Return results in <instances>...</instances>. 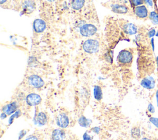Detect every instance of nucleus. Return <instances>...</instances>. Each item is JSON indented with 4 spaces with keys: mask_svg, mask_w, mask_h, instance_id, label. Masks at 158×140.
I'll return each mask as SVG.
<instances>
[{
    "mask_svg": "<svg viewBox=\"0 0 158 140\" xmlns=\"http://www.w3.org/2000/svg\"><path fill=\"white\" fill-rule=\"evenodd\" d=\"M99 49V43L96 39H88L83 44V49L88 53H96Z\"/></svg>",
    "mask_w": 158,
    "mask_h": 140,
    "instance_id": "obj_1",
    "label": "nucleus"
},
{
    "mask_svg": "<svg viewBox=\"0 0 158 140\" xmlns=\"http://www.w3.org/2000/svg\"><path fill=\"white\" fill-rule=\"evenodd\" d=\"M133 56L131 52L128 50H123L120 51L117 56L118 61L123 64H130L132 62Z\"/></svg>",
    "mask_w": 158,
    "mask_h": 140,
    "instance_id": "obj_2",
    "label": "nucleus"
},
{
    "mask_svg": "<svg viewBox=\"0 0 158 140\" xmlns=\"http://www.w3.org/2000/svg\"><path fill=\"white\" fill-rule=\"evenodd\" d=\"M80 34L85 37L93 36L97 32V28L92 24H85L80 28Z\"/></svg>",
    "mask_w": 158,
    "mask_h": 140,
    "instance_id": "obj_3",
    "label": "nucleus"
},
{
    "mask_svg": "<svg viewBox=\"0 0 158 140\" xmlns=\"http://www.w3.org/2000/svg\"><path fill=\"white\" fill-rule=\"evenodd\" d=\"M28 82L30 85L35 88H40L44 85V82L43 79L36 74L30 76L28 78Z\"/></svg>",
    "mask_w": 158,
    "mask_h": 140,
    "instance_id": "obj_4",
    "label": "nucleus"
},
{
    "mask_svg": "<svg viewBox=\"0 0 158 140\" xmlns=\"http://www.w3.org/2000/svg\"><path fill=\"white\" fill-rule=\"evenodd\" d=\"M56 122L57 125L61 128H65L68 126L69 124V119L67 114L65 113H59L56 118Z\"/></svg>",
    "mask_w": 158,
    "mask_h": 140,
    "instance_id": "obj_5",
    "label": "nucleus"
},
{
    "mask_svg": "<svg viewBox=\"0 0 158 140\" xmlns=\"http://www.w3.org/2000/svg\"><path fill=\"white\" fill-rule=\"evenodd\" d=\"M26 103L30 106H35L38 105L41 102V96L35 93L28 94L26 96Z\"/></svg>",
    "mask_w": 158,
    "mask_h": 140,
    "instance_id": "obj_6",
    "label": "nucleus"
},
{
    "mask_svg": "<svg viewBox=\"0 0 158 140\" xmlns=\"http://www.w3.org/2000/svg\"><path fill=\"white\" fill-rule=\"evenodd\" d=\"M19 105L16 101L11 102L2 108V111L6 113L7 115H11L15 112L18 110Z\"/></svg>",
    "mask_w": 158,
    "mask_h": 140,
    "instance_id": "obj_7",
    "label": "nucleus"
},
{
    "mask_svg": "<svg viewBox=\"0 0 158 140\" xmlns=\"http://www.w3.org/2000/svg\"><path fill=\"white\" fill-rule=\"evenodd\" d=\"M140 84L143 88L148 90H151L154 88L156 81L152 76H147L141 80Z\"/></svg>",
    "mask_w": 158,
    "mask_h": 140,
    "instance_id": "obj_8",
    "label": "nucleus"
},
{
    "mask_svg": "<svg viewBox=\"0 0 158 140\" xmlns=\"http://www.w3.org/2000/svg\"><path fill=\"white\" fill-rule=\"evenodd\" d=\"M33 29L36 33H40L43 32L45 30L46 28V24L43 20L38 18L33 21Z\"/></svg>",
    "mask_w": 158,
    "mask_h": 140,
    "instance_id": "obj_9",
    "label": "nucleus"
},
{
    "mask_svg": "<svg viewBox=\"0 0 158 140\" xmlns=\"http://www.w3.org/2000/svg\"><path fill=\"white\" fill-rule=\"evenodd\" d=\"M48 121V117L46 114L43 112H40L35 115L34 123L38 126L44 125Z\"/></svg>",
    "mask_w": 158,
    "mask_h": 140,
    "instance_id": "obj_10",
    "label": "nucleus"
},
{
    "mask_svg": "<svg viewBox=\"0 0 158 140\" xmlns=\"http://www.w3.org/2000/svg\"><path fill=\"white\" fill-rule=\"evenodd\" d=\"M35 9V3L33 0H24L22 4V9L25 14H31Z\"/></svg>",
    "mask_w": 158,
    "mask_h": 140,
    "instance_id": "obj_11",
    "label": "nucleus"
},
{
    "mask_svg": "<svg viewBox=\"0 0 158 140\" xmlns=\"http://www.w3.org/2000/svg\"><path fill=\"white\" fill-rule=\"evenodd\" d=\"M135 15L140 18H145L148 16V10L145 6H137L135 9Z\"/></svg>",
    "mask_w": 158,
    "mask_h": 140,
    "instance_id": "obj_12",
    "label": "nucleus"
},
{
    "mask_svg": "<svg viewBox=\"0 0 158 140\" xmlns=\"http://www.w3.org/2000/svg\"><path fill=\"white\" fill-rule=\"evenodd\" d=\"M65 138V133L62 129H55L51 133V140H64Z\"/></svg>",
    "mask_w": 158,
    "mask_h": 140,
    "instance_id": "obj_13",
    "label": "nucleus"
},
{
    "mask_svg": "<svg viewBox=\"0 0 158 140\" xmlns=\"http://www.w3.org/2000/svg\"><path fill=\"white\" fill-rule=\"evenodd\" d=\"M123 32L128 35H133L137 33V27L133 23H127L123 26Z\"/></svg>",
    "mask_w": 158,
    "mask_h": 140,
    "instance_id": "obj_14",
    "label": "nucleus"
},
{
    "mask_svg": "<svg viewBox=\"0 0 158 140\" xmlns=\"http://www.w3.org/2000/svg\"><path fill=\"white\" fill-rule=\"evenodd\" d=\"M111 9L114 12L120 14H127L128 10V8L126 6L118 4H112L111 6Z\"/></svg>",
    "mask_w": 158,
    "mask_h": 140,
    "instance_id": "obj_15",
    "label": "nucleus"
},
{
    "mask_svg": "<svg viewBox=\"0 0 158 140\" xmlns=\"http://www.w3.org/2000/svg\"><path fill=\"white\" fill-rule=\"evenodd\" d=\"M78 123L80 126L85 128L89 127L91 123V120L87 119L84 115H81L78 120Z\"/></svg>",
    "mask_w": 158,
    "mask_h": 140,
    "instance_id": "obj_16",
    "label": "nucleus"
},
{
    "mask_svg": "<svg viewBox=\"0 0 158 140\" xmlns=\"http://www.w3.org/2000/svg\"><path fill=\"white\" fill-rule=\"evenodd\" d=\"M94 98L97 101H100L102 98V91L100 86L95 85L93 88Z\"/></svg>",
    "mask_w": 158,
    "mask_h": 140,
    "instance_id": "obj_17",
    "label": "nucleus"
},
{
    "mask_svg": "<svg viewBox=\"0 0 158 140\" xmlns=\"http://www.w3.org/2000/svg\"><path fill=\"white\" fill-rule=\"evenodd\" d=\"M85 2V0H72V8L74 10H80L84 6Z\"/></svg>",
    "mask_w": 158,
    "mask_h": 140,
    "instance_id": "obj_18",
    "label": "nucleus"
},
{
    "mask_svg": "<svg viewBox=\"0 0 158 140\" xmlns=\"http://www.w3.org/2000/svg\"><path fill=\"white\" fill-rule=\"evenodd\" d=\"M131 135L132 138L136 140H138L141 137V131L139 127H133L131 130Z\"/></svg>",
    "mask_w": 158,
    "mask_h": 140,
    "instance_id": "obj_19",
    "label": "nucleus"
},
{
    "mask_svg": "<svg viewBox=\"0 0 158 140\" xmlns=\"http://www.w3.org/2000/svg\"><path fill=\"white\" fill-rule=\"evenodd\" d=\"M149 17L154 25H158V14L157 12L154 11L150 12L149 14Z\"/></svg>",
    "mask_w": 158,
    "mask_h": 140,
    "instance_id": "obj_20",
    "label": "nucleus"
},
{
    "mask_svg": "<svg viewBox=\"0 0 158 140\" xmlns=\"http://www.w3.org/2000/svg\"><path fill=\"white\" fill-rule=\"evenodd\" d=\"M21 111H20V110H19V109H18L16 112H15L14 114H12L10 116V117H9V125H10V124H12V122H13V121H14V120L15 119H17V118H18L19 117H20V115H21Z\"/></svg>",
    "mask_w": 158,
    "mask_h": 140,
    "instance_id": "obj_21",
    "label": "nucleus"
},
{
    "mask_svg": "<svg viewBox=\"0 0 158 140\" xmlns=\"http://www.w3.org/2000/svg\"><path fill=\"white\" fill-rule=\"evenodd\" d=\"M149 121L156 126L158 128V118L156 117H151L149 119Z\"/></svg>",
    "mask_w": 158,
    "mask_h": 140,
    "instance_id": "obj_22",
    "label": "nucleus"
},
{
    "mask_svg": "<svg viewBox=\"0 0 158 140\" xmlns=\"http://www.w3.org/2000/svg\"><path fill=\"white\" fill-rule=\"evenodd\" d=\"M131 1H132V2H133V5L135 6H136V7L141 6L144 2L143 0H131Z\"/></svg>",
    "mask_w": 158,
    "mask_h": 140,
    "instance_id": "obj_23",
    "label": "nucleus"
},
{
    "mask_svg": "<svg viewBox=\"0 0 158 140\" xmlns=\"http://www.w3.org/2000/svg\"><path fill=\"white\" fill-rule=\"evenodd\" d=\"M83 140H93V136H91L87 132H85L83 136Z\"/></svg>",
    "mask_w": 158,
    "mask_h": 140,
    "instance_id": "obj_24",
    "label": "nucleus"
},
{
    "mask_svg": "<svg viewBox=\"0 0 158 140\" xmlns=\"http://www.w3.org/2000/svg\"><path fill=\"white\" fill-rule=\"evenodd\" d=\"M148 35L149 37H152L154 35H156V31L154 28H152L151 29L148 33Z\"/></svg>",
    "mask_w": 158,
    "mask_h": 140,
    "instance_id": "obj_25",
    "label": "nucleus"
},
{
    "mask_svg": "<svg viewBox=\"0 0 158 140\" xmlns=\"http://www.w3.org/2000/svg\"><path fill=\"white\" fill-rule=\"evenodd\" d=\"M148 111H149L150 113H154V112H155V108H154V106H153L151 103H149V104H148Z\"/></svg>",
    "mask_w": 158,
    "mask_h": 140,
    "instance_id": "obj_26",
    "label": "nucleus"
},
{
    "mask_svg": "<svg viewBox=\"0 0 158 140\" xmlns=\"http://www.w3.org/2000/svg\"><path fill=\"white\" fill-rule=\"evenodd\" d=\"M25 140H39V139L35 135H30L27 136Z\"/></svg>",
    "mask_w": 158,
    "mask_h": 140,
    "instance_id": "obj_27",
    "label": "nucleus"
},
{
    "mask_svg": "<svg viewBox=\"0 0 158 140\" xmlns=\"http://www.w3.org/2000/svg\"><path fill=\"white\" fill-rule=\"evenodd\" d=\"M91 131H93L94 133H95L96 134H99L101 131V128L98 126H94L91 129Z\"/></svg>",
    "mask_w": 158,
    "mask_h": 140,
    "instance_id": "obj_28",
    "label": "nucleus"
},
{
    "mask_svg": "<svg viewBox=\"0 0 158 140\" xmlns=\"http://www.w3.org/2000/svg\"><path fill=\"white\" fill-rule=\"evenodd\" d=\"M26 131L25 130H22L20 132V133H19V139L20 140V139H21L25 135V134H26Z\"/></svg>",
    "mask_w": 158,
    "mask_h": 140,
    "instance_id": "obj_29",
    "label": "nucleus"
},
{
    "mask_svg": "<svg viewBox=\"0 0 158 140\" xmlns=\"http://www.w3.org/2000/svg\"><path fill=\"white\" fill-rule=\"evenodd\" d=\"M151 45L152 51H154V39L153 37H152L151 39Z\"/></svg>",
    "mask_w": 158,
    "mask_h": 140,
    "instance_id": "obj_30",
    "label": "nucleus"
},
{
    "mask_svg": "<svg viewBox=\"0 0 158 140\" xmlns=\"http://www.w3.org/2000/svg\"><path fill=\"white\" fill-rule=\"evenodd\" d=\"M143 1H144V2L145 3L148 4L149 6H152L153 3H152V0H143Z\"/></svg>",
    "mask_w": 158,
    "mask_h": 140,
    "instance_id": "obj_31",
    "label": "nucleus"
},
{
    "mask_svg": "<svg viewBox=\"0 0 158 140\" xmlns=\"http://www.w3.org/2000/svg\"><path fill=\"white\" fill-rule=\"evenodd\" d=\"M7 114H6V113H4V112H2L1 113V119H5V118H6L7 117Z\"/></svg>",
    "mask_w": 158,
    "mask_h": 140,
    "instance_id": "obj_32",
    "label": "nucleus"
},
{
    "mask_svg": "<svg viewBox=\"0 0 158 140\" xmlns=\"http://www.w3.org/2000/svg\"><path fill=\"white\" fill-rule=\"evenodd\" d=\"M156 98L157 106V107H158V88H157V90L156 93Z\"/></svg>",
    "mask_w": 158,
    "mask_h": 140,
    "instance_id": "obj_33",
    "label": "nucleus"
},
{
    "mask_svg": "<svg viewBox=\"0 0 158 140\" xmlns=\"http://www.w3.org/2000/svg\"><path fill=\"white\" fill-rule=\"evenodd\" d=\"M6 1H7V0H0V4L2 5V4H3L4 3H5V2H6Z\"/></svg>",
    "mask_w": 158,
    "mask_h": 140,
    "instance_id": "obj_34",
    "label": "nucleus"
},
{
    "mask_svg": "<svg viewBox=\"0 0 158 140\" xmlns=\"http://www.w3.org/2000/svg\"><path fill=\"white\" fill-rule=\"evenodd\" d=\"M156 62L157 66V68H158V56L156 57Z\"/></svg>",
    "mask_w": 158,
    "mask_h": 140,
    "instance_id": "obj_35",
    "label": "nucleus"
},
{
    "mask_svg": "<svg viewBox=\"0 0 158 140\" xmlns=\"http://www.w3.org/2000/svg\"><path fill=\"white\" fill-rule=\"evenodd\" d=\"M141 140H151V139L148 138H143L142 139H141Z\"/></svg>",
    "mask_w": 158,
    "mask_h": 140,
    "instance_id": "obj_36",
    "label": "nucleus"
},
{
    "mask_svg": "<svg viewBox=\"0 0 158 140\" xmlns=\"http://www.w3.org/2000/svg\"><path fill=\"white\" fill-rule=\"evenodd\" d=\"M46 1H49V2H54V1H56V0H46Z\"/></svg>",
    "mask_w": 158,
    "mask_h": 140,
    "instance_id": "obj_37",
    "label": "nucleus"
},
{
    "mask_svg": "<svg viewBox=\"0 0 158 140\" xmlns=\"http://www.w3.org/2000/svg\"><path fill=\"white\" fill-rule=\"evenodd\" d=\"M156 36L157 37H158V31H157V32L156 33Z\"/></svg>",
    "mask_w": 158,
    "mask_h": 140,
    "instance_id": "obj_38",
    "label": "nucleus"
}]
</instances>
